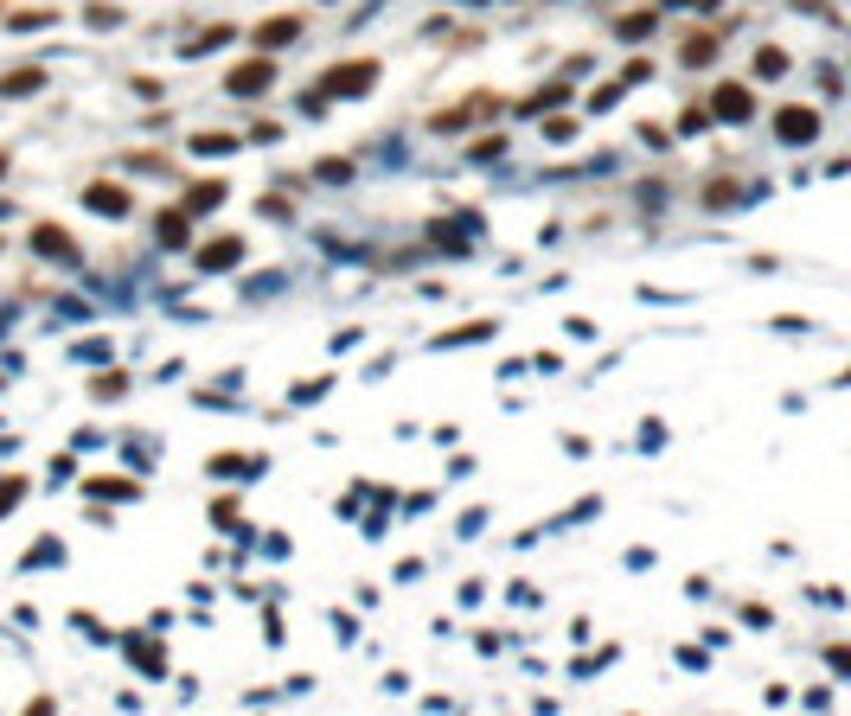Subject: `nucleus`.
<instances>
[{"instance_id": "obj_12", "label": "nucleus", "mask_w": 851, "mask_h": 716, "mask_svg": "<svg viewBox=\"0 0 851 716\" xmlns=\"http://www.w3.org/2000/svg\"><path fill=\"white\" fill-rule=\"evenodd\" d=\"M192 148H199V154H231V134H199Z\"/></svg>"}, {"instance_id": "obj_2", "label": "nucleus", "mask_w": 851, "mask_h": 716, "mask_svg": "<svg viewBox=\"0 0 851 716\" xmlns=\"http://www.w3.org/2000/svg\"><path fill=\"white\" fill-rule=\"evenodd\" d=\"M774 134H782V141H813L819 134V115L813 109H782V115H774Z\"/></svg>"}, {"instance_id": "obj_14", "label": "nucleus", "mask_w": 851, "mask_h": 716, "mask_svg": "<svg viewBox=\"0 0 851 716\" xmlns=\"http://www.w3.org/2000/svg\"><path fill=\"white\" fill-rule=\"evenodd\" d=\"M0 173H7V154H0Z\"/></svg>"}, {"instance_id": "obj_7", "label": "nucleus", "mask_w": 851, "mask_h": 716, "mask_svg": "<svg viewBox=\"0 0 851 716\" xmlns=\"http://www.w3.org/2000/svg\"><path fill=\"white\" fill-rule=\"evenodd\" d=\"M269 84V64H244V70H231V90L244 96V90H263Z\"/></svg>"}, {"instance_id": "obj_9", "label": "nucleus", "mask_w": 851, "mask_h": 716, "mask_svg": "<svg viewBox=\"0 0 851 716\" xmlns=\"http://www.w3.org/2000/svg\"><path fill=\"white\" fill-rule=\"evenodd\" d=\"M45 78H39V70H20V78H7V84H0V96H26V90H39Z\"/></svg>"}, {"instance_id": "obj_4", "label": "nucleus", "mask_w": 851, "mask_h": 716, "mask_svg": "<svg viewBox=\"0 0 851 716\" xmlns=\"http://www.w3.org/2000/svg\"><path fill=\"white\" fill-rule=\"evenodd\" d=\"M237 256H244V243H237V237H218V243H205V256H199V262H205V269H231Z\"/></svg>"}, {"instance_id": "obj_8", "label": "nucleus", "mask_w": 851, "mask_h": 716, "mask_svg": "<svg viewBox=\"0 0 851 716\" xmlns=\"http://www.w3.org/2000/svg\"><path fill=\"white\" fill-rule=\"evenodd\" d=\"M32 243H39L45 256H70V237H64V231H51V225H39V231H32Z\"/></svg>"}, {"instance_id": "obj_10", "label": "nucleus", "mask_w": 851, "mask_h": 716, "mask_svg": "<svg viewBox=\"0 0 851 716\" xmlns=\"http://www.w3.org/2000/svg\"><path fill=\"white\" fill-rule=\"evenodd\" d=\"M218 198H225V186H218V179H211V186H199V192H192L186 205H192V211H211V205H218Z\"/></svg>"}, {"instance_id": "obj_5", "label": "nucleus", "mask_w": 851, "mask_h": 716, "mask_svg": "<svg viewBox=\"0 0 851 716\" xmlns=\"http://www.w3.org/2000/svg\"><path fill=\"white\" fill-rule=\"evenodd\" d=\"M97 205L109 211V218H122V211H128V192H122V186H90V211H97Z\"/></svg>"}, {"instance_id": "obj_3", "label": "nucleus", "mask_w": 851, "mask_h": 716, "mask_svg": "<svg viewBox=\"0 0 851 716\" xmlns=\"http://www.w3.org/2000/svg\"><path fill=\"white\" fill-rule=\"evenodd\" d=\"M301 32V20H269V26H256L250 32V45H263V51H275V45H289Z\"/></svg>"}, {"instance_id": "obj_1", "label": "nucleus", "mask_w": 851, "mask_h": 716, "mask_svg": "<svg viewBox=\"0 0 851 716\" xmlns=\"http://www.w3.org/2000/svg\"><path fill=\"white\" fill-rule=\"evenodd\" d=\"M372 84H378V64H339V70H327V78H320L327 96H365Z\"/></svg>"}, {"instance_id": "obj_11", "label": "nucleus", "mask_w": 851, "mask_h": 716, "mask_svg": "<svg viewBox=\"0 0 851 716\" xmlns=\"http://www.w3.org/2000/svg\"><path fill=\"white\" fill-rule=\"evenodd\" d=\"M704 58H717V45L704 39V32H698V39H685V64H704Z\"/></svg>"}, {"instance_id": "obj_6", "label": "nucleus", "mask_w": 851, "mask_h": 716, "mask_svg": "<svg viewBox=\"0 0 851 716\" xmlns=\"http://www.w3.org/2000/svg\"><path fill=\"white\" fill-rule=\"evenodd\" d=\"M717 115H730V122H743V115H749V90H736V84H724V90H717Z\"/></svg>"}, {"instance_id": "obj_13", "label": "nucleus", "mask_w": 851, "mask_h": 716, "mask_svg": "<svg viewBox=\"0 0 851 716\" xmlns=\"http://www.w3.org/2000/svg\"><path fill=\"white\" fill-rule=\"evenodd\" d=\"M755 70H762V78H782L788 58H782V51H762V58H755Z\"/></svg>"}]
</instances>
